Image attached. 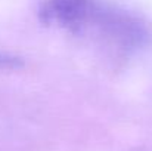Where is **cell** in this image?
Wrapping results in <instances>:
<instances>
[{"instance_id": "3957f363", "label": "cell", "mask_w": 152, "mask_h": 151, "mask_svg": "<svg viewBox=\"0 0 152 151\" xmlns=\"http://www.w3.org/2000/svg\"><path fill=\"white\" fill-rule=\"evenodd\" d=\"M130 151H152V147H139V148H134V150Z\"/></svg>"}, {"instance_id": "6da1fadb", "label": "cell", "mask_w": 152, "mask_h": 151, "mask_svg": "<svg viewBox=\"0 0 152 151\" xmlns=\"http://www.w3.org/2000/svg\"><path fill=\"white\" fill-rule=\"evenodd\" d=\"M95 0H46L39 12L43 24L80 36Z\"/></svg>"}, {"instance_id": "7a4b0ae2", "label": "cell", "mask_w": 152, "mask_h": 151, "mask_svg": "<svg viewBox=\"0 0 152 151\" xmlns=\"http://www.w3.org/2000/svg\"><path fill=\"white\" fill-rule=\"evenodd\" d=\"M19 65H21L19 59L7 55H0V68H16Z\"/></svg>"}]
</instances>
